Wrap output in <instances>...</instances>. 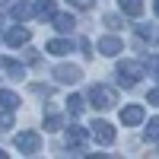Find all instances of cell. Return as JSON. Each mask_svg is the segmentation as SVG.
<instances>
[{
	"label": "cell",
	"instance_id": "13",
	"mask_svg": "<svg viewBox=\"0 0 159 159\" xmlns=\"http://www.w3.org/2000/svg\"><path fill=\"white\" fill-rule=\"evenodd\" d=\"M16 105H19V96H16V92H10V89H0V108L13 111Z\"/></svg>",
	"mask_w": 159,
	"mask_h": 159
},
{
	"label": "cell",
	"instance_id": "1",
	"mask_svg": "<svg viewBox=\"0 0 159 159\" xmlns=\"http://www.w3.org/2000/svg\"><path fill=\"white\" fill-rule=\"evenodd\" d=\"M140 73H143V64H137V61H121L118 64V83H121L124 89H130L140 80Z\"/></svg>",
	"mask_w": 159,
	"mask_h": 159
},
{
	"label": "cell",
	"instance_id": "22",
	"mask_svg": "<svg viewBox=\"0 0 159 159\" xmlns=\"http://www.w3.org/2000/svg\"><path fill=\"white\" fill-rule=\"evenodd\" d=\"M147 67H150V73H153V76L159 80V54H153V57L147 61Z\"/></svg>",
	"mask_w": 159,
	"mask_h": 159
},
{
	"label": "cell",
	"instance_id": "2",
	"mask_svg": "<svg viewBox=\"0 0 159 159\" xmlns=\"http://www.w3.org/2000/svg\"><path fill=\"white\" fill-rule=\"evenodd\" d=\"M38 147H42V137H38L35 130H19L16 134V150L19 153L32 156V153H38Z\"/></svg>",
	"mask_w": 159,
	"mask_h": 159
},
{
	"label": "cell",
	"instance_id": "12",
	"mask_svg": "<svg viewBox=\"0 0 159 159\" xmlns=\"http://www.w3.org/2000/svg\"><path fill=\"white\" fill-rule=\"evenodd\" d=\"M7 42H10L13 48L25 45V42H29V29H10V32H7Z\"/></svg>",
	"mask_w": 159,
	"mask_h": 159
},
{
	"label": "cell",
	"instance_id": "6",
	"mask_svg": "<svg viewBox=\"0 0 159 159\" xmlns=\"http://www.w3.org/2000/svg\"><path fill=\"white\" fill-rule=\"evenodd\" d=\"M67 147L76 150V153H83V147H86V134H83V127L70 124V130H67Z\"/></svg>",
	"mask_w": 159,
	"mask_h": 159
},
{
	"label": "cell",
	"instance_id": "25",
	"mask_svg": "<svg viewBox=\"0 0 159 159\" xmlns=\"http://www.w3.org/2000/svg\"><path fill=\"white\" fill-rule=\"evenodd\" d=\"M147 102H150V105H156V108H159V89H150V96H147Z\"/></svg>",
	"mask_w": 159,
	"mask_h": 159
},
{
	"label": "cell",
	"instance_id": "24",
	"mask_svg": "<svg viewBox=\"0 0 159 159\" xmlns=\"http://www.w3.org/2000/svg\"><path fill=\"white\" fill-rule=\"evenodd\" d=\"M32 92H35V96H51V89H48V86H42V83H35V86H32Z\"/></svg>",
	"mask_w": 159,
	"mask_h": 159
},
{
	"label": "cell",
	"instance_id": "26",
	"mask_svg": "<svg viewBox=\"0 0 159 159\" xmlns=\"http://www.w3.org/2000/svg\"><path fill=\"white\" fill-rule=\"evenodd\" d=\"M153 10H156V16H159V0H153Z\"/></svg>",
	"mask_w": 159,
	"mask_h": 159
},
{
	"label": "cell",
	"instance_id": "23",
	"mask_svg": "<svg viewBox=\"0 0 159 159\" xmlns=\"http://www.w3.org/2000/svg\"><path fill=\"white\" fill-rule=\"evenodd\" d=\"M70 7H76V10H89L92 0H70Z\"/></svg>",
	"mask_w": 159,
	"mask_h": 159
},
{
	"label": "cell",
	"instance_id": "19",
	"mask_svg": "<svg viewBox=\"0 0 159 159\" xmlns=\"http://www.w3.org/2000/svg\"><path fill=\"white\" fill-rule=\"evenodd\" d=\"M3 67H7V73H13V76H22V73H25V67L16 64V61H3Z\"/></svg>",
	"mask_w": 159,
	"mask_h": 159
},
{
	"label": "cell",
	"instance_id": "21",
	"mask_svg": "<svg viewBox=\"0 0 159 159\" xmlns=\"http://www.w3.org/2000/svg\"><path fill=\"white\" fill-rule=\"evenodd\" d=\"M10 127H13V115L3 108V115H0V130H10Z\"/></svg>",
	"mask_w": 159,
	"mask_h": 159
},
{
	"label": "cell",
	"instance_id": "5",
	"mask_svg": "<svg viewBox=\"0 0 159 159\" xmlns=\"http://www.w3.org/2000/svg\"><path fill=\"white\" fill-rule=\"evenodd\" d=\"M143 118H147L143 105H127V108L121 111V124H127V127H137V124H143Z\"/></svg>",
	"mask_w": 159,
	"mask_h": 159
},
{
	"label": "cell",
	"instance_id": "14",
	"mask_svg": "<svg viewBox=\"0 0 159 159\" xmlns=\"http://www.w3.org/2000/svg\"><path fill=\"white\" fill-rule=\"evenodd\" d=\"M137 35L156 45V42H159V25H137Z\"/></svg>",
	"mask_w": 159,
	"mask_h": 159
},
{
	"label": "cell",
	"instance_id": "18",
	"mask_svg": "<svg viewBox=\"0 0 159 159\" xmlns=\"http://www.w3.org/2000/svg\"><path fill=\"white\" fill-rule=\"evenodd\" d=\"M67 108H70V115H80V111H83V96H70Z\"/></svg>",
	"mask_w": 159,
	"mask_h": 159
},
{
	"label": "cell",
	"instance_id": "7",
	"mask_svg": "<svg viewBox=\"0 0 159 159\" xmlns=\"http://www.w3.org/2000/svg\"><path fill=\"white\" fill-rule=\"evenodd\" d=\"M54 76L61 83H76L83 73H80V67H73V64H61V67H54Z\"/></svg>",
	"mask_w": 159,
	"mask_h": 159
},
{
	"label": "cell",
	"instance_id": "16",
	"mask_svg": "<svg viewBox=\"0 0 159 159\" xmlns=\"http://www.w3.org/2000/svg\"><path fill=\"white\" fill-rule=\"evenodd\" d=\"M64 127V121H61V115H54V111H48V118H45V130H61Z\"/></svg>",
	"mask_w": 159,
	"mask_h": 159
},
{
	"label": "cell",
	"instance_id": "3",
	"mask_svg": "<svg viewBox=\"0 0 159 159\" xmlns=\"http://www.w3.org/2000/svg\"><path fill=\"white\" fill-rule=\"evenodd\" d=\"M89 134H92V140H96V143H102V147H108V143H115V127H111L108 121H92Z\"/></svg>",
	"mask_w": 159,
	"mask_h": 159
},
{
	"label": "cell",
	"instance_id": "20",
	"mask_svg": "<svg viewBox=\"0 0 159 159\" xmlns=\"http://www.w3.org/2000/svg\"><path fill=\"white\" fill-rule=\"evenodd\" d=\"M147 137H150V140H159V118L147 121Z\"/></svg>",
	"mask_w": 159,
	"mask_h": 159
},
{
	"label": "cell",
	"instance_id": "15",
	"mask_svg": "<svg viewBox=\"0 0 159 159\" xmlns=\"http://www.w3.org/2000/svg\"><path fill=\"white\" fill-rule=\"evenodd\" d=\"M35 16L38 19H51L54 16V3H51V0H42V3L35 7Z\"/></svg>",
	"mask_w": 159,
	"mask_h": 159
},
{
	"label": "cell",
	"instance_id": "10",
	"mask_svg": "<svg viewBox=\"0 0 159 159\" xmlns=\"http://www.w3.org/2000/svg\"><path fill=\"white\" fill-rule=\"evenodd\" d=\"M45 48H48V54H54V57H64V54L70 51V42H67V38H51V42H48Z\"/></svg>",
	"mask_w": 159,
	"mask_h": 159
},
{
	"label": "cell",
	"instance_id": "17",
	"mask_svg": "<svg viewBox=\"0 0 159 159\" xmlns=\"http://www.w3.org/2000/svg\"><path fill=\"white\" fill-rule=\"evenodd\" d=\"M10 13H13V19H25L32 10H29V3H13V10H10Z\"/></svg>",
	"mask_w": 159,
	"mask_h": 159
},
{
	"label": "cell",
	"instance_id": "4",
	"mask_svg": "<svg viewBox=\"0 0 159 159\" xmlns=\"http://www.w3.org/2000/svg\"><path fill=\"white\" fill-rule=\"evenodd\" d=\"M89 99H92V105H96V108H111V105H115V92L96 83V86L89 89Z\"/></svg>",
	"mask_w": 159,
	"mask_h": 159
},
{
	"label": "cell",
	"instance_id": "11",
	"mask_svg": "<svg viewBox=\"0 0 159 159\" xmlns=\"http://www.w3.org/2000/svg\"><path fill=\"white\" fill-rule=\"evenodd\" d=\"M118 7H121V13H127V16H140L143 0H118Z\"/></svg>",
	"mask_w": 159,
	"mask_h": 159
},
{
	"label": "cell",
	"instance_id": "9",
	"mask_svg": "<svg viewBox=\"0 0 159 159\" xmlns=\"http://www.w3.org/2000/svg\"><path fill=\"white\" fill-rule=\"evenodd\" d=\"M51 22H54L57 32H73V25H76V19L70 16V13H54V16H51Z\"/></svg>",
	"mask_w": 159,
	"mask_h": 159
},
{
	"label": "cell",
	"instance_id": "8",
	"mask_svg": "<svg viewBox=\"0 0 159 159\" xmlns=\"http://www.w3.org/2000/svg\"><path fill=\"white\" fill-rule=\"evenodd\" d=\"M105 57H115L118 51H121V38H115V35H105V38H99V45H96Z\"/></svg>",
	"mask_w": 159,
	"mask_h": 159
}]
</instances>
